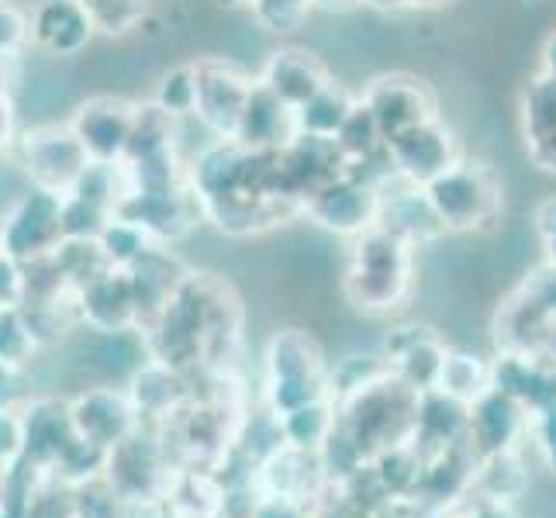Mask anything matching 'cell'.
I'll return each mask as SVG.
<instances>
[{"label": "cell", "mask_w": 556, "mask_h": 518, "mask_svg": "<svg viewBox=\"0 0 556 518\" xmlns=\"http://www.w3.org/2000/svg\"><path fill=\"white\" fill-rule=\"evenodd\" d=\"M222 8H228V11H239V8H249L253 11L256 8V0H218Z\"/></svg>", "instance_id": "cell-40"}, {"label": "cell", "mask_w": 556, "mask_h": 518, "mask_svg": "<svg viewBox=\"0 0 556 518\" xmlns=\"http://www.w3.org/2000/svg\"><path fill=\"white\" fill-rule=\"evenodd\" d=\"M529 426V412L511 401L502 391H488L481 401L470 405V418H467V443L470 450L481 456H494V453H508L519 443V435Z\"/></svg>", "instance_id": "cell-13"}, {"label": "cell", "mask_w": 556, "mask_h": 518, "mask_svg": "<svg viewBox=\"0 0 556 518\" xmlns=\"http://www.w3.org/2000/svg\"><path fill=\"white\" fill-rule=\"evenodd\" d=\"M52 236H63V204L52 190L38 187L14 211V218L8 225V249L25 256L35 253L38 245H46Z\"/></svg>", "instance_id": "cell-17"}, {"label": "cell", "mask_w": 556, "mask_h": 518, "mask_svg": "<svg viewBox=\"0 0 556 518\" xmlns=\"http://www.w3.org/2000/svg\"><path fill=\"white\" fill-rule=\"evenodd\" d=\"M459 518H515L511 505H494V502H477L473 508H467Z\"/></svg>", "instance_id": "cell-35"}, {"label": "cell", "mask_w": 556, "mask_h": 518, "mask_svg": "<svg viewBox=\"0 0 556 518\" xmlns=\"http://www.w3.org/2000/svg\"><path fill=\"white\" fill-rule=\"evenodd\" d=\"M546 242V263L556 270V239H543Z\"/></svg>", "instance_id": "cell-41"}, {"label": "cell", "mask_w": 556, "mask_h": 518, "mask_svg": "<svg viewBox=\"0 0 556 518\" xmlns=\"http://www.w3.org/2000/svg\"><path fill=\"white\" fill-rule=\"evenodd\" d=\"M477 497L481 502H494V505H511L519 502L529 488V470L522 464L519 450L508 453H494V456H481L473 467V484Z\"/></svg>", "instance_id": "cell-21"}, {"label": "cell", "mask_w": 556, "mask_h": 518, "mask_svg": "<svg viewBox=\"0 0 556 518\" xmlns=\"http://www.w3.org/2000/svg\"><path fill=\"white\" fill-rule=\"evenodd\" d=\"M301 215L312 218L325 232L356 239L363 232H370L380 218V187L353 177L346 169L342 177L321 184L301 201Z\"/></svg>", "instance_id": "cell-4"}, {"label": "cell", "mask_w": 556, "mask_h": 518, "mask_svg": "<svg viewBox=\"0 0 556 518\" xmlns=\"http://www.w3.org/2000/svg\"><path fill=\"white\" fill-rule=\"evenodd\" d=\"M260 84L266 90H274L283 104H291L298 111L301 104H308L318 90L332 84V73L315 52L298 49V46H283L266 55V63L260 70Z\"/></svg>", "instance_id": "cell-11"}, {"label": "cell", "mask_w": 556, "mask_h": 518, "mask_svg": "<svg viewBox=\"0 0 556 518\" xmlns=\"http://www.w3.org/2000/svg\"><path fill=\"white\" fill-rule=\"evenodd\" d=\"M190 198L177 187H160V190H128V201L122 204V218L142 225L146 232H160V236H180L187 232Z\"/></svg>", "instance_id": "cell-18"}, {"label": "cell", "mask_w": 556, "mask_h": 518, "mask_svg": "<svg viewBox=\"0 0 556 518\" xmlns=\"http://www.w3.org/2000/svg\"><path fill=\"white\" fill-rule=\"evenodd\" d=\"M367 4L394 8V11H408V8H435V4H446V0H367Z\"/></svg>", "instance_id": "cell-37"}, {"label": "cell", "mask_w": 556, "mask_h": 518, "mask_svg": "<svg viewBox=\"0 0 556 518\" xmlns=\"http://www.w3.org/2000/svg\"><path fill=\"white\" fill-rule=\"evenodd\" d=\"M336 146L342 149V156H346V163H363V160H374L380 156L383 149H388V139L380 136V128L374 122L370 108L359 101L356 93V108L350 111L346 125H342V131L336 136Z\"/></svg>", "instance_id": "cell-26"}, {"label": "cell", "mask_w": 556, "mask_h": 518, "mask_svg": "<svg viewBox=\"0 0 556 518\" xmlns=\"http://www.w3.org/2000/svg\"><path fill=\"white\" fill-rule=\"evenodd\" d=\"M339 426V405L336 397H325L315 401V405H304L291 415H280V435L287 446H298V450H312L318 453L329 435Z\"/></svg>", "instance_id": "cell-23"}, {"label": "cell", "mask_w": 556, "mask_h": 518, "mask_svg": "<svg viewBox=\"0 0 556 518\" xmlns=\"http://www.w3.org/2000/svg\"><path fill=\"white\" fill-rule=\"evenodd\" d=\"M101 245H104V253L111 260H118V263H136L142 253H146V228L136 225V222H114V225H104V232H101Z\"/></svg>", "instance_id": "cell-31"}, {"label": "cell", "mask_w": 556, "mask_h": 518, "mask_svg": "<svg viewBox=\"0 0 556 518\" xmlns=\"http://www.w3.org/2000/svg\"><path fill=\"white\" fill-rule=\"evenodd\" d=\"M522 125L529 156L543 169L556 173V76L540 73L526 90Z\"/></svg>", "instance_id": "cell-16"}, {"label": "cell", "mask_w": 556, "mask_h": 518, "mask_svg": "<svg viewBox=\"0 0 556 518\" xmlns=\"http://www.w3.org/2000/svg\"><path fill=\"white\" fill-rule=\"evenodd\" d=\"M529 4H540V0H529Z\"/></svg>", "instance_id": "cell-43"}, {"label": "cell", "mask_w": 556, "mask_h": 518, "mask_svg": "<svg viewBox=\"0 0 556 518\" xmlns=\"http://www.w3.org/2000/svg\"><path fill=\"white\" fill-rule=\"evenodd\" d=\"M87 8L90 22L104 35H125L131 28H139L149 14L146 0H80Z\"/></svg>", "instance_id": "cell-29"}, {"label": "cell", "mask_w": 556, "mask_h": 518, "mask_svg": "<svg viewBox=\"0 0 556 518\" xmlns=\"http://www.w3.org/2000/svg\"><path fill=\"white\" fill-rule=\"evenodd\" d=\"M446 353H450V345L439 339L429 325H401V329H394L388 342H383V356L391 363V374L415 394L435 391Z\"/></svg>", "instance_id": "cell-9"}, {"label": "cell", "mask_w": 556, "mask_h": 518, "mask_svg": "<svg viewBox=\"0 0 556 518\" xmlns=\"http://www.w3.org/2000/svg\"><path fill=\"white\" fill-rule=\"evenodd\" d=\"M93 35V22L80 0H46L31 17V38L38 49L73 60L80 55Z\"/></svg>", "instance_id": "cell-15"}, {"label": "cell", "mask_w": 556, "mask_h": 518, "mask_svg": "<svg viewBox=\"0 0 556 518\" xmlns=\"http://www.w3.org/2000/svg\"><path fill=\"white\" fill-rule=\"evenodd\" d=\"M336 405H339L342 432L367 453V459H374L380 450H391L397 443H412L418 394L405 388L394 374L346 401H336Z\"/></svg>", "instance_id": "cell-2"}, {"label": "cell", "mask_w": 556, "mask_h": 518, "mask_svg": "<svg viewBox=\"0 0 556 518\" xmlns=\"http://www.w3.org/2000/svg\"><path fill=\"white\" fill-rule=\"evenodd\" d=\"M377 225L383 232L397 236L401 242L415 245H429L439 236H446V225L443 218L435 215V207L426 194V187L408 184L401 177L397 190H380V218Z\"/></svg>", "instance_id": "cell-12"}, {"label": "cell", "mask_w": 556, "mask_h": 518, "mask_svg": "<svg viewBox=\"0 0 556 518\" xmlns=\"http://www.w3.org/2000/svg\"><path fill=\"white\" fill-rule=\"evenodd\" d=\"M535 232L543 239H556V194L540 201V207H535Z\"/></svg>", "instance_id": "cell-34"}, {"label": "cell", "mask_w": 556, "mask_h": 518, "mask_svg": "<svg viewBox=\"0 0 556 518\" xmlns=\"http://www.w3.org/2000/svg\"><path fill=\"white\" fill-rule=\"evenodd\" d=\"M532 435H535V443H540V453L546 459V467L556 473V405L543 408V412H535L532 415Z\"/></svg>", "instance_id": "cell-32"}, {"label": "cell", "mask_w": 556, "mask_h": 518, "mask_svg": "<svg viewBox=\"0 0 556 518\" xmlns=\"http://www.w3.org/2000/svg\"><path fill=\"white\" fill-rule=\"evenodd\" d=\"M426 194L435 215L443 218L446 232H477L502 215L505 204L502 177L494 173V166L467 156H459L443 177H435L426 187Z\"/></svg>", "instance_id": "cell-3"}, {"label": "cell", "mask_w": 556, "mask_h": 518, "mask_svg": "<svg viewBox=\"0 0 556 518\" xmlns=\"http://www.w3.org/2000/svg\"><path fill=\"white\" fill-rule=\"evenodd\" d=\"M467 418H470V405H464V401H456L443 391L418 394V415H415L412 443H429V446H435L432 453L446 450L453 443H464Z\"/></svg>", "instance_id": "cell-19"}, {"label": "cell", "mask_w": 556, "mask_h": 518, "mask_svg": "<svg viewBox=\"0 0 556 518\" xmlns=\"http://www.w3.org/2000/svg\"><path fill=\"white\" fill-rule=\"evenodd\" d=\"M256 80L228 60H198V111L194 118L218 139H236L242 111L249 104Z\"/></svg>", "instance_id": "cell-6"}, {"label": "cell", "mask_w": 556, "mask_h": 518, "mask_svg": "<svg viewBox=\"0 0 556 518\" xmlns=\"http://www.w3.org/2000/svg\"><path fill=\"white\" fill-rule=\"evenodd\" d=\"M312 8H315V0H256L253 14L266 31L287 35L308 22Z\"/></svg>", "instance_id": "cell-30"}, {"label": "cell", "mask_w": 556, "mask_h": 518, "mask_svg": "<svg viewBox=\"0 0 556 518\" xmlns=\"http://www.w3.org/2000/svg\"><path fill=\"white\" fill-rule=\"evenodd\" d=\"M356 4H367V0H315V8H329V11H346Z\"/></svg>", "instance_id": "cell-39"}, {"label": "cell", "mask_w": 556, "mask_h": 518, "mask_svg": "<svg viewBox=\"0 0 556 518\" xmlns=\"http://www.w3.org/2000/svg\"><path fill=\"white\" fill-rule=\"evenodd\" d=\"M22 160L35 184L42 190H52V194H60V190L70 194L73 184L80 180V173L90 166L87 149L73 136V128L60 125L31 128L22 142Z\"/></svg>", "instance_id": "cell-7"}, {"label": "cell", "mask_w": 556, "mask_h": 518, "mask_svg": "<svg viewBox=\"0 0 556 518\" xmlns=\"http://www.w3.org/2000/svg\"><path fill=\"white\" fill-rule=\"evenodd\" d=\"M359 101L370 108L383 139H397L405 131L439 118V101L426 80L412 73H383L359 90Z\"/></svg>", "instance_id": "cell-5"}, {"label": "cell", "mask_w": 556, "mask_h": 518, "mask_svg": "<svg viewBox=\"0 0 556 518\" xmlns=\"http://www.w3.org/2000/svg\"><path fill=\"white\" fill-rule=\"evenodd\" d=\"M353 108H356L353 93L332 80L325 90H318L308 104L298 108V131L301 136H315V139H336Z\"/></svg>", "instance_id": "cell-22"}, {"label": "cell", "mask_w": 556, "mask_h": 518, "mask_svg": "<svg viewBox=\"0 0 556 518\" xmlns=\"http://www.w3.org/2000/svg\"><path fill=\"white\" fill-rule=\"evenodd\" d=\"M388 152H391L397 177H405L408 184H418V187H429L435 177H443V173L464 156L456 146V136L439 118L391 139Z\"/></svg>", "instance_id": "cell-8"}, {"label": "cell", "mask_w": 556, "mask_h": 518, "mask_svg": "<svg viewBox=\"0 0 556 518\" xmlns=\"http://www.w3.org/2000/svg\"><path fill=\"white\" fill-rule=\"evenodd\" d=\"M11 443V429L8 426H0V450H4Z\"/></svg>", "instance_id": "cell-42"}, {"label": "cell", "mask_w": 556, "mask_h": 518, "mask_svg": "<svg viewBox=\"0 0 556 518\" xmlns=\"http://www.w3.org/2000/svg\"><path fill=\"white\" fill-rule=\"evenodd\" d=\"M17 342H22V336H17V321L11 315L0 318V353H17Z\"/></svg>", "instance_id": "cell-36"}, {"label": "cell", "mask_w": 556, "mask_h": 518, "mask_svg": "<svg viewBox=\"0 0 556 518\" xmlns=\"http://www.w3.org/2000/svg\"><path fill=\"white\" fill-rule=\"evenodd\" d=\"M131 118H136V104L122 98H90L76 108L70 128L93 163H118L128 152Z\"/></svg>", "instance_id": "cell-10"}, {"label": "cell", "mask_w": 556, "mask_h": 518, "mask_svg": "<svg viewBox=\"0 0 556 518\" xmlns=\"http://www.w3.org/2000/svg\"><path fill=\"white\" fill-rule=\"evenodd\" d=\"M342 291L370 315L401 308L412 294V245L383 232L380 225L356 236Z\"/></svg>", "instance_id": "cell-1"}, {"label": "cell", "mask_w": 556, "mask_h": 518, "mask_svg": "<svg viewBox=\"0 0 556 518\" xmlns=\"http://www.w3.org/2000/svg\"><path fill=\"white\" fill-rule=\"evenodd\" d=\"M383 377H391V363L383 353H346L336 363H329V388L336 401H346L359 391H367Z\"/></svg>", "instance_id": "cell-25"}, {"label": "cell", "mask_w": 556, "mask_h": 518, "mask_svg": "<svg viewBox=\"0 0 556 518\" xmlns=\"http://www.w3.org/2000/svg\"><path fill=\"white\" fill-rule=\"evenodd\" d=\"M435 391L464 401V405H473V401H481L491 391V363L467 350H450Z\"/></svg>", "instance_id": "cell-24"}, {"label": "cell", "mask_w": 556, "mask_h": 518, "mask_svg": "<svg viewBox=\"0 0 556 518\" xmlns=\"http://www.w3.org/2000/svg\"><path fill=\"white\" fill-rule=\"evenodd\" d=\"M270 377H329V359L318 339L304 329H280L266 345Z\"/></svg>", "instance_id": "cell-20"}, {"label": "cell", "mask_w": 556, "mask_h": 518, "mask_svg": "<svg viewBox=\"0 0 556 518\" xmlns=\"http://www.w3.org/2000/svg\"><path fill=\"white\" fill-rule=\"evenodd\" d=\"M325 397H332L329 377H270V383H266V401H270V412L277 418Z\"/></svg>", "instance_id": "cell-27"}, {"label": "cell", "mask_w": 556, "mask_h": 518, "mask_svg": "<svg viewBox=\"0 0 556 518\" xmlns=\"http://www.w3.org/2000/svg\"><path fill=\"white\" fill-rule=\"evenodd\" d=\"M298 136H301L298 111L291 104H283L274 90H266L256 80L253 93H249V104L242 111V122L236 128V142L253 152H277L291 146Z\"/></svg>", "instance_id": "cell-14"}, {"label": "cell", "mask_w": 556, "mask_h": 518, "mask_svg": "<svg viewBox=\"0 0 556 518\" xmlns=\"http://www.w3.org/2000/svg\"><path fill=\"white\" fill-rule=\"evenodd\" d=\"M543 73H553L556 76V31L543 42Z\"/></svg>", "instance_id": "cell-38"}, {"label": "cell", "mask_w": 556, "mask_h": 518, "mask_svg": "<svg viewBox=\"0 0 556 518\" xmlns=\"http://www.w3.org/2000/svg\"><path fill=\"white\" fill-rule=\"evenodd\" d=\"M156 104L174 114V118L194 114L198 111V63H180L169 73H163V80L156 87Z\"/></svg>", "instance_id": "cell-28"}, {"label": "cell", "mask_w": 556, "mask_h": 518, "mask_svg": "<svg viewBox=\"0 0 556 518\" xmlns=\"http://www.w3.org/2000/svg\"><path fill=\"white\" fill-rule=\"evenodd\" d=\"M253 518H315V515L308 511V505H304V502H294V497L266 494V497H260Z\"/></svg>", "instance_id": "cell-33"}]
</instances>
